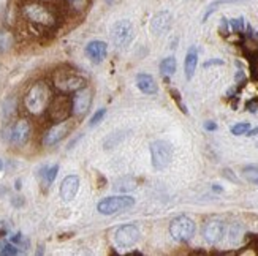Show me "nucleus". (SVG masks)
<instances>
[{
  "instance_id": "nucleus-1",
  "label": "nucleus",
  "mask_w": 258,
  "mask_h": 256,
  "mask_svg": "<svg viewBox=\"0 0 258 256\" xmlns=\"http://www.w3.org/2000/svg\"><path fill=\"white\" fill-rule=\"evenodd\" d=\"M22 16H24L26 21H29L30 24L44 27V29L54 27L55 22H57L54 11L41 2H27L22 7Z\"/></svg>"
},
{
  "instance_id": "nucleus-2",
  "label": "nucleus",
  "mask_w": 258,
  "mask_h": 256,
  "mask_svg": "<svg viewBox=\"0 0 258 256\" xmlns=\"http://www.w3.org/2000/svg\"><path fill=\"white\" fill-rule=\"evenodd\" d=\"M49 102H51V91L48 84H44V82L33 84L24 98L26 109L33 116H38L43 111H46L49 106Z\"/></svg>"
},
{
  "instance_id": "nucleus-3",
  "label": "nucleus",
  "mask_w": 258,
  "mask_h": 256,
  "mask_svg": "<svg viewBox=\"0 0 258 256\" xmlns=\"http://www.w3.org/2000/svg\"><path fill=\"white\" fill-rule=\"evenodd\" d=\"M133 206H135V198L120 195V196H111L102 199L97 206V210L102 215H114L120 212V210H127Z\"/></svg>"
},
{
  "instance_id": "nucleus-4",
  "label": "nucleus",
  "mask_w": 258,
  "mask_h": 256,
  "mask_svg": "<svg viewBox=\"0 0 258 256\" xmlns=\"http://www.w3.org/2000/svg\"><path fill=\"white\" fill-rule=\"evenodd\" d=\"M151 157L152 166L157 171L168 168L173 158V147L168 141H155L151 144Z\"/></svg>"
},
{
  "instance_id": "nucleus-5",
  "label": "nucleus",
  "mask_w": 258,
  "mask_h": 256,
  "mask_svg": "<svg viewBox=\"0 0 258 256\" xmlns=\"http://www.w3.org/2000/svg\"><path fill=\"white\" fill-rule=\"evenodd\" d=\"M170 234L177 242H187L195 234V221L185 215L176 217L170 223Z\"/></svg>"
},
{
  "instance_id": "nucleus-6",
  "label": "nucleus",
  "mask_w": 258,
  "mask_h": 256,
  "mask_svg": "<svg viewBox=\"0 0 258 256\" xmlns=\"http://www.w3.org/2000/svg\"><path fill=\"white\" fill-rule=\"evenodd\" d=\"M54 82H55V87L59 89L62 92H76L80 91L81 87L86 86V79L83 76L76 74L73 71H59L54 77Z\"/></svg>"
},
{
  "instance_id": "nucleus-7",
  "label": "nucleus",
  "mask_w": 258,
  "mask_h": 256,
  "mask_svg": "<svg viewBox=\"0 0 258 256\" xmlns=\"http://www.w3.org/2000/svg\"><path fill=\"white\" fill-rule=\"evenodd\" d=\"M135 37V29L133 24L127 19L117 21L111 29V38H113L114 44L119 48H125L133 41Z\"/></svg>"
},
{
  "instance_id": "nucleus-8",
  "label": "nucleus",
  "mask_w": 258,
  "mask_h": 256,
  "mask_svg": "<svg viewBox=\"0 0 258 256\" xmlns=\"http://www.w3.org/2000/svg\"><path fill=\"white\" fill-rule=\"evenodd\" d=\"M73 125L75 124H73L72 119H65L62 122H57V124L52 125L46 131V135H44V138H43V144H44V146L51 147V146H54V144L60 142L73 130Z\"/></svg>"
},
{
  "instance_id": "nucleus-9",
  "label": "nucleus",
  "mask_w": 258,
  "mask_h": 256,
  "mask_svg": "<svg viewBox=\"0 0 258 256\" xmlns=\"http://www.w3.org/2000/svg\"><path fill=\"white\" fill-rule=\"evenodd\" d=\"M48 111L52 122H62L69 119V116L72 114V100L63 95L55 97L52 102H49Z\"/></svg>"
},
{
  "instance_id": "nucleus-10",
  "label": "nucleus",
  "mask_w": 258,
  "mask_h": 256,
  "mask_svg": "<svg viewBox=\"0 0 258 256\" xmlns=\"http://www.w3.org/2000/svg\"><path fill=\"white\" fill-rule=\"evenodd\" d=\"M91 105H92V91L84 86L80 91H76L72 98V113L76 117H81L87 113Z\"/></svg>"
},
{
  "instance_id": "nucleus-11",
  "label": "nucleus",
  "mask_w": 258,
  "mask_h": 256,
  "mask_svg": "<svg viewBox=\"0 0 258 256\" xmlns=\"http://www.w3.org/2000/svg\"><path fill=\"white\" fill-rule=\"evenodd\" d=\"M114 240H116L117 245L122 247V248L133 247L135 243L140 240V231L135 225H124V226H120L116 231Z\"/></svg>"
},
{
  "instance_id": "nucleus-12",
  "label": "nucleus",
  "mask_w": 258,
  "mask_h": 256,
  "mask_svg": "<svg viewBox=\"0 0 258 256\" xmlns=\"http://www.w3.org/2000/svg\"><path fill=\"white\" fill-rule=\"evenodd\" d=\"M30 138V124L27 120L21 119L10 128V141L15 146H24Z\"/></svg>"
},
{
  "instance_id": "nucleus-13",
  "label": "nucleus",
  "mask_w": 258,
  "mask_h": 256,
  "mask_svg": "<svg viewBox=\"0 0 258 256\" xmlns=\"http://www.w3.org/2000/svg\"><path fill=\"white\" fill-rule=\"evenodd\" d=\"M223 231H225V226L220 220H209L206 221V225L203 228V236H205V240L211 245H216L219 243L223 237Z\"/></svg>"
},
{
  "instance_id": "nucleus-14",
  "label": "nucleus",
  "mask_w": 258,
  "mask_h": 256,
  "mask_svg": "<svg viewBox=\"0 0 258 256\" xmlns=\"http://www.w3.org/2000/svg\"><path fill=\"white\" fill-rule=\"evenodd\" d=\"M171 21L173 18L170 11H160V13H157L151 21V32L154 35H163L165 32L170 30Z\"/></svg>"
},
{
  "instance_id": "nucleus-15",
  "label": "nucleus",
  "mask_w": 258,
  "mask_h": 256,
  "mask_svg": "<svg viewBox=\"0 0 258 256\" xmlns=\"http://www.w3.org/2000/svg\"><path fill=\"white\" fill-rule=\"evenodd\" d=\"M106 52H108V44L102 40H94L91 43H87L86 46V55L94 63L103 62V59L106 57Z\"/></svg>"
},
{
  "instance_id": "nucleus-16",
  "label": "nucleus",
  "mask_w": 258,
  "mask_h": 256,
  "mask_svg": "<svg viewBox=\"0 0 258 256\" xmlns=\"http://www.w3.org/2000/svg\"><path fill=\"white\" fill-rule=\"evenodd\" d=\"M78 190H80V177L78 176H67L65 179L62 181L60 185V196L63 201H72L75 199Z\"/></svg>"
},
{
  "instance_id": "nucleus-17",
  "label": "nucleus",
  "mask_w": 258,
  "mask_h": 256,
  "mask_svg": "<svg viewBox=\"0 0 258 256\" xmlns=\"http://www.w3.org/2000/svg\"><path fill=\"white\" fill-rule=\"evenodd\" d=\"M137 86H138L140 91L146 95L157 94V82H155L154 77L148 73H140L137 76Z\"/></svg>"
},
{
  "instance_id": "nucleus-18",
  "label": "nucleus",
  "mask_w": 258,
  "mask_h": 256,
  "mask_svg": "<svg viewBox=\"0 0 258 256\" xmlns=\"http://www.w3.org/2000/svg\"><path fill=\"white\" fill-rule=\"evenodd\" d=\"M197 65H198V51L195 46H192L188 49V52L185 55V62H184V71H185V77L188 81L194 77Z\"/></svg>"
},
{
  "instance_id": "nucleus-19",
  "label": "nucleus",
  "mask_w": 258,
  "mask_h": 256,
  "mask_svg": "<svg viewBox=\"0 0 258 256\" xmlns=\"http://www.w3.org/2000/svg\"><path fill=\"white\" fill-rule=\"evenodd\" d=\"M242 176H244L249 182L258 185V164L244 166V168H242Z\"/></svg>"
},
{
  "instance_id": "nucleus-20",
  "label": "nucleus",
  "mask_w": 258,
  "mask_h": 256,
  "mask_svg": "<svg viewBox=\"0 0 258 256\" xmlns=\"http://www.w3.org/2000/svg\"><path fill=\"white\" fill-rule=\"evenodd\" d=\"M160 71L165 76H171L176 71V59L174 57H166L160 62Z\"/></svg>"
},
{
  "instance_id": "nucleus-21",
  "label": "nucleus",
  "mask_w": 258,
  "mask_h": 256,
  "mask_svg": "<svg viewBox=\"0 0 258 256\" xmlns=\"http://www.w3.org/2000/svg\"><path fill=\"white\" fill-rule=\"evenodd\" d=\"M250 130V124L249 122H242V124H236L234 127H231V133L234 136H241V135H245Z\"/></svg>"
},
{
  "instance_id": "nucleus-22",
  "label": "nucleus",
  "mask_w": 258,
  "mask_h": 256,
  "mask_svg": "<svg viewBox=\"0 0 258 256\" xmlns=\"http://www.w3.org/2000/svg\"><path fill=\"white\" fill-rule=\"evenodd\" d=\"M57 171H59V166L54 164L51 166V168L46 169V173H44V182H46V185H51L55 179V176H57Z\"/></svg>"
},
{
  "instance_id": "nucleus-23",
  "label": "nucleus",
  "mask_w": 258,
  "mask_h": 256,
  "mask_svg": "<svg viewBox=\"0 0 258 256\" xmlns=\"http://www.w3.org/2000/svg\"><path fill=\"white\" fill-rule=\"evenodd\" d=\"M73 11H83L87 7V0H65Z\"/></svg>"
},
{
  "instance_id": "nucleus-24",
  "label": "nucleus",
  "mask_w": 258,
  "mask_h": 256,
  "mask_svg": "<svg viewBox=\"0 0 258 256\" xmlns=\"http://www.w3.org/2000/svg\"><path fill=\"white\" fill-rule=\"evenodd\" d=\"M170 92H171V97L174 98V102L179 105V108H181L182 113H184V114H187V108H185V105L182 103V100H181V94H179V92L176 91V89H171Z\"/></svg>"
},
{
  "instance_id": "nucleus-25",
  "label": "nucleus",
  "mask_w": 258,
  "mask_h": 256,
  "mask_svg": "<svg viewBox=\"0 0 258 256\" xmlns=\"http://www.w3.org/2000/svg\"><path fill=\"white\" fill-rule=\"evenodd\" d=\"M228 24L231 26V29L234 30V32H242V29H244V19L242 18H236V19H231Z\"/></svg>"
},
{
  "instance_id": "nucleus-26",
  "label": "nucleus",
  "mask_w": 258,
  "mask_h": 256,
  "mask_svg": "<svg viewBox=\"0 0 258 256\" xmlns=\"http://www.w3.org/2000/svg\"><path fill=\"white\" fill-rule=\"evenodd\" d=\"M105 114H106V109H103V108H102V109H98L97 113L94 114V117L91 119V127L97 125L98 122H100V120H102V119L105 117Z\"/></svg>"
},
{
  "instance_id": "nucleus-27",
  "label": "nucleus",
  "mask_w": 258,
  "mask_h": 256,
  "mask_svg": "<svg viewBox=\"0 0 258 256\" xmlns=\"http://www.w3.org/2000/svg\"><path fill=\"white\" fill-rule=\"evenodd\" d=\"M0 253H2V254H10V256H13V254H18L19 253V250L15 247V245H5L2 250H0Z\"/></svg>"
},
{
  "instance_id": "nucleus-28",
  "label": "nucleus",
  "mask_w": 258,
  "mask_h": 256,
  "mask_svg": "<svg viewBox=\"0 0 258 256\" xmlns=\"http://www.w3.org/2000/svg\"><path fill=\"white\" fill-rule=\"evenodd\" d=\"M205 128H206L208 131H214V130H217V125H216V122H206V124H205Z\"/></svg>"
},
{
  "instance_id": "nucleus-29",
  "label": "nucleus",
  "mask_w": 258,
  "mask_h": 256,
  "mask_svg": "<svg viewBox=\"0 0 258 256\" xmlns=\"http://www.w3.org/2000/svg\"><path fill=\"white\" fill-rule=\"evenodd\" d=\"M256 108H258V103H255V102H250L247 105V109L250 111V113H256Z\"/></svg>"
},
{
  "instance_id": "nucleus-30",
  "label": "nucleus",
  "mask_w": 258,
  "mask_h": 256,
  "mask_svg": "<svg viewBox=\"0 0 258 256\" xmlns=\"http://www.w3.org/2000/svg\"><path fill=\"white\" fill-rule=\"evenodd\" d=\"M222 63H223V60H209L205 63V68H208V66H211V65H222Z\"/></svg>"
},
{
  "instance_id": "nucleus-31",
  "label": "nucleus",
  "mask_w": 258,
  "mask_h": 256,
  "mask_svg": "<svg viewBox=\"0 0 258 256\" xmlns=\"http://www.w3.org/2000/svg\"><path fill=\"white\" fill-rule=\"evenodd\" d=\"M245 135H247V136H256L258 135V127L253 128V130H249L247 133H245Z\"/></svg>"
},
{
  "instance_id": "nucleus-32",
  "label": "nucleus",
  "mask_w": 258,
  "mask_h": 256,
  "mask_svg": "<svg viewBox=\"0 0 258 256\" xmlns=\"http://www.w3.org/2000/svg\"><path fill=\"white\" fill-rule=\"evenodd\" d=\"M212 188H214V192H222V188H220V187H216V185H214Z\"/></svg>"
},
{
  "instance_id": "nucleus-33",
  "label": "nucleus",
  "mask_w": 258,
  "mask_h": 256,
  "mask_svg": "<svg viewBox=\"0 0 258 256\" xmlns=\"http://www.w3.org/2000/svg\"><path fill=\"white\" fill-rule=\"evenodd\" d=\"M2 168H4V164H2V161H0V171H2Z\"/></svg>"
},
{
  "instance_id": "nucleus-34",
  "label": "nucleus",
  "mask_w": 258,
  "mask_h": 256,
  "mask_svg": "<svg viewBox=\"0 0 258 256\" xmlns=\"http://www.w3.org/2000/svg\"><path fill=\"white\" fill-rule=\"evenodd\" d=\"M106 2H108V4H111V2H113V0H106Z\"/></svg>"
}]
</instances>
